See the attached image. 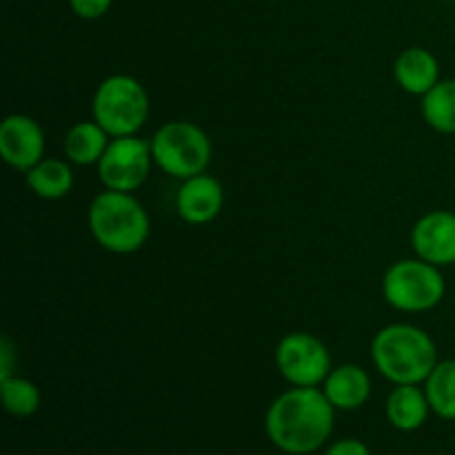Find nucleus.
<instances>
[{
    "mask_svg": "<svg viewBox=\"0 0 455 455\" xmlns=\"http://www.w3.org/2000/svg\"><path fill=\"white\" fill-rule=\"evenodd\" d=\"M336 407L320 387H291L269 404L265 429L271 444L289 455H311L327 444Z\"/></svg>",
    "mask_w": 455,
    "mask_h": 455,
    "instance_id": "obj_1",
    "label": "nucleus"
},
{
    "mask_svg": "<svg viewBox=\"0 0 455 455\" xmlns=\"http://www.w3.org/2000/svg\"><path fill=\"white\" fill-rule=\"evenodd\" d=\"M371 360L391 385H425L438 360L435 342L425 329L407 323L382 327L371 340Z\"/></svg>",
    "mask_w": 455,
    "mask_h": 455,
    "instance_id": "obj_2",
    "label": "nucleus"
},
{
    "mask_svg": "<svg viewBox=\"0 0 455 455\" xmlns=\"http://www.w3.org/2000/svg\"><path fill=\"white\" fill-rule=\"evenodd\" d=\"M87 222L93 240L116 256L140 251L151 234L149 213L127 191H100L89 204Z\"/></svg>",
    "mask_w": 455,
    "mask_h": 455,
    "instance_id": "obj_3",
    "label": "nucleus"
},
{
    "mask_svg": "<svg viewBox=\"0 0 455 455\" xmlns=\"http://www.w3.org/2000/svg\"><path fill=\"white\" fill-rule=\"evenodd\" d=\"M154 164L176 180L204 173L212 164L213 145L203 127L189 120H169L151 136Z\"/></svg>",
    "mask_w": 455,
    "mask_h": 455,
    "instance_id": "obj_4",
    "label": "nucleus"
},
{
    "mask_svg": "<svg viewBox=\"0 0 455 455\" xmlns=\"http://www.w3.org/2000/svg\"><path fill=\"white\" fill-rule=\"evenodd\" d=\"M92 114L111 138L136 136L149 118V93L133 76H107L93 92Z\"/></svg>",
    "mask_w": 455,
    "mask_h": 455,
    "instance_id": "obj_5",
    "label": "nucleus"
},
{
    "mask_svg": "<svg viewBox=\"0 0 455 455\" xmlns=\"http://www.w3.org/2000/svg\"><path fill=\"white\" fill-rule=\"evenodd\" d=\"M447 293V283L440 267L420 258L394 262L382 275V298L403 314H425L435 309Z\"/></svg>",
    "mask_w": 455,
    "mask_h": 455,
    "instance_id": "obj_6",
    "label": "nucleus"
},
{
    "mask_svg": "<svg viewBox=\"0 0 455 455\" xmlns=\"http://www.w3.org/2000/svg\"><path fill=\"white\" fill-rule=\"evenodd\" d=\"M275 369L291 387H323L333 369L327 345L314 333H287L275 347Z\"/></svg>",
    "mask_w": 455,
    "mask_h": 455,
    "instance_id": "obj_7",
    "label": "nucleus"
},
{
    "mask_svg": "<svg viewBox=\"0 0 455 455\" xmlns=\"http://www.w3.org/2000/svg\"><path fill=\"white\" fill-rule=\"evenodd\" d=\"M96 167L105 189L136 194L145 185L151 167H154L151 145L138 138V133L136 136L111 138L109 147Z\"/></svg>",
    "mask_w": 455,
    "mask_h": 455,
    "instance_id": "obj_8",
    "label": "nucleus"
},
{
    "mask_svg": "<svg viewBox=\"0 0 455 455\" xmlns=\"http://www.w3.org/2000/svg\"><path fill=\"white\" fill-rule=\"evenodd\" d=\"M0 156L16 172L27 173L44 158V132L27 114H9L0 123Z\"/></svg>",
    "mask_w": 455,
    "mask_h": 455,
    "instance_id": "obj_9",
    "label": "nucleus"
},
{
    "mask_svg": "<svg viewBox=\"0 0 455 455\" xmlns=\"http://www.w3.org/2000/svg\"><path fill=\"white\" fill-rule=\"evenodd\" d=\"M411 247L420 260L440 269L455 265V213L435 209L418 218L411 229Z\"/></svg>",
    "mask_w": 455,
    "mask_h": 455,
    "instance_id": "obj_10",
    "label": "nucleus"
},
{
    "mask_svg": "<svg viewBox=\"0 0 455 455\" xmlns=\"http://www.w3.org/2000/svg\"><path fill=\"white\" fill-rule=\"evenodd\" d=\"M225 207V189L220 180L207 172L182 180L176 194V213L182 222L194 227L209 225Z\"/></svg>",
    "mask_w": 455,
    "mask_h": 455,
    "instance_id": "obj_11",
    "label": "nucleus"
},
{
    "mask_svg": "<svg viewBox=\"0 0 455 455\" xmlns=\"http://www.w3.org/2000/svg\"><path fill=\"white\" fill-rule=\"evenodd\" d=\"M320 389L336 411H355L371 398V376L360 364H338L329 371Z\"/></svg>",
    "mask_w": 455,
    "mask_h": 455,
    "instance_id": "obj_12",
    "label": "nucleus"
},
{
    "mask_svg": "<svg viewBox=\"0 0 455 455\" xmlns=\"http://www.w3.org/2000/svg\"><path fill=\"white\" fill-rule=\"evenodd\" d=\"M394 78L411 96H425L440 83V62L429 49L409 47L395 58Z\"/></svg>",
    "mask_w": 455,
    "mask_h": 455,
    "instance_id": "obj_13",
    "label": "nucleus"
},
{
    "mask_svg": "<svg viewBox=\"0 0 455 455\" xmlns=\"http://www.w3.org/2000/svg\"><path fill=\"white\" fill-rule=\"evenodd\" d=\"M387 420L394 429L403 434H411L425 427L429 420V400H427L425 387L420 385H394L391 394L387 395L385 404Z\"/></svg>",
    "mask_w": 455,
    "mask_h": 455,
    "instance_id": "obj_14",
    "label": "nucleus"
},
{
    "mask_svg": "<svg viewBox=\"0 0 455 455\" xmlns=\"http://www.w3.org/2000/svg\"><path fill=\"white\" fill-rule=\"evenodd\" d=\"M109 140L111 136L96 120H80L65 133L62 151L71 164L89 167V164L100 163L102 154L109 147Z\"/></svg>",
    "mask_w": 455,
    "mask_h": 455,
    "instance_id": "obj_15",
    "label": "nucleus"
},
{
    "mask_svg": "<svg viewBox=\"0 0 455 455\" xmlns=\"http://www.w3.org/2000/svg\"><path fill=\"white\" fill-rule=\"evenodd\" d=\"M25 180L31 194L38 196V198L60 200L71 194L76 178L67 158H43L25 173Z\"/></svg>",
    "mask_w": 455,
    "mask_h": 455,
    "instance_id": "obj_16",
    "label": "nucleus"
},
{
    "mask_svg": "<svg viewBox=\"0 0 455 455\" xmlns=\"http://www.w3.org/2000/svg\"><path fill=\"white\" fill-rule=\"evenodd\" d=\"M420 114L434 132L455 136V78H440V83L420 98Z\"/></svg>",
    "mask_w": 455,
    "mask_h": 455,
    "instance_id": "obj_17",
    "label": "nucleus"
},
{
    "mask_svg": "<svg viewBox=\"0 0 455 455\" xmlns=\"http://www.w3.org/2000/svg\"><path fill=\"white\" fill-rule=\"evenodd\" d=\"M431 413L443 420L455 422V358L440 360L425 380Z\"/></svg>",
    "mask_w": 455,
    "mask_h": 455,
    "instance_id": "obj_18",
    "label": "nucleus"
},
{
    "mask_svg": "<svg viewBox=\"0 0 455 455\" xmlns=\"http://www.w3.org/2000/svg\"><path fill=\"white\" fill-rule=\"evenodd\" d=\"M0 395H3L4 409L13 418L34 416L43 403V395H40L36 382H31L29 378L16 376V373L0 380Z\"/></svg>",
    "mask_w": 455,
    "mask_h": 455,
    "instance_id": "obj_19",
    "label": "nucleus"
},
{
    "mask_svg": "<svg viewBox=\"0 0 455 455\" xmlns=\"http://www.w3.org/2000/svg\"><path fill=\"white\" fill-rule=\"evenodd\" d=\"M114 0H69L71 12L83 20H98L111 9Z\"/></svg>",
    "mask_w": 455,
    "mask_h": 455,
    "instance_id": "obj_20",
    "label": "nucleus"
},
{
    "mask_svg": "<svg viewBox=\"0 0 455 455\" xmlns=\"http://www.w3.org/2000/svg\"><path fill=\"white\" fill-rule=\"evenodd\" d=\"M323 455H371V449L358 438H342L333 443L331 447H327Z\"/></svg>",
    "mask_w": 455,
    "mask_h": 455,
    "instance_id": "obj_21",
    "label": "nucleus"
},
{
    "mask_svg": "<svg viewBox=\"0 0 455 455\" xmlns=\"http://www.w3.org/2000/svg\"><path fill=\"white\" fill-rule=\"evenodd\" d=\"M13 364H16V349L9 338H3L0 340V380L13 376Z\"/></svg>",
    "mask_w": 455,
    "mask_h": 455,
    "instance_id": "obj_22",
    "label": "nucleus"
}]
</instances>
